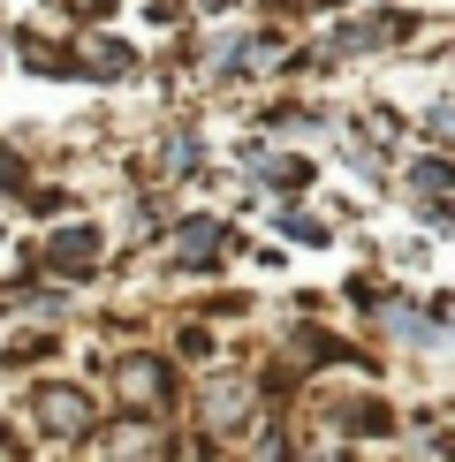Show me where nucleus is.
<instances>
[{
	"mask_svg": "<svg viewBox=\"0 0 455 462\" xmlns=\"http://www.w3.org/2000/svg\"><path fill=\"white\" fill-rule=\"evenodd\" d=\"M220 250H236L220 220H182V227H175V258H182V265H213Z\"/></svg>",
	"mask_w": 455,
	"mask_h": 462,
	"instance_id": "f257e3e1",
	"label": "nucleus"
},
{
	"mask_svg": "<svg viewBox=\"0 0 455 462\" xmlns=\"http://www.w3.org/2000/svg\"><path fill=\"white\" fill-rule=\"evenodd\" d=\"M91 250H99V243H91L84 227H69V236H53V243H46V258L61 265V273H91Z\"/></svg>",
	"mask_w": 455,
	"mask_h": 462,
	"instance_id": "f03ea898",
	"label": "nucleus"
},
{
	"mask_svg": "<svg viewBox=\"0 0 455 462\" xmlns=\"http://www.w3.org/2000/svg\"><path fill=\"white\" fill-rule=\"evenodd\" d=\"M152 372H160V364H129L122 394H129V402H152V394H160V379H152Z\"/></svg>",
	"mask_w": 455,
	"mask_h": 462,
	"instance_id": "7ed1b4c3",
	"label": "nucleus"
},
{
	"mask_svg": "<svg viewBox=\"0 0 455 462\" xmlns=\"http://www.w3.org/2000/svg\"><path fill=\"white\" fill-rule=\"evenodd\" d=\"M38 410H53V417H61V425H84V402H76V394H46V402H38Z\"/></svg>",
	"mask_w": 455,
	"mask_h": 462,
	"instance_id": "20e7f679",
	"label": "nucleus"
},
{
	"mask_svg": "<svg viewBox=\"0 0 455 462\" xmlns=\"http://www.w3.org/2000/svg\"><path fill=\"white\" fill-rule=\"evenodd\" d=\"M432 137H455V106H441V114H432Z\"/></svg>",
	"mask_w": 455,
	"mask_h": 462,
	"instance_id": "39448f33",
	"label": "nucleus"
}]
</instances>
